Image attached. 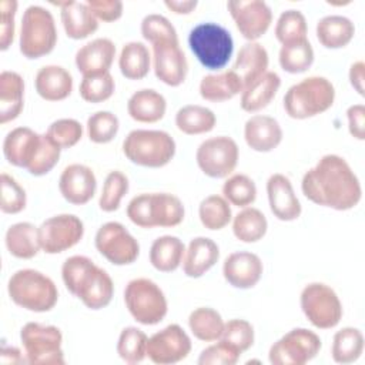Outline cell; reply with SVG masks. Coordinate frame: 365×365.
Wrapping results in <instances>:
<instances>
[{
  "instance_id": "obj_1",
  "label": "cell",
  "mask_w": 365,
  "mask_h": 365,
  "mask_svg": "<svg viewBox=\"0 0 365 365\" xmlns=\"http://www.w3.org/2000/svg\"><path fill=\"white\" fill-rule=\"evenodd\" d=\"M302 194L314 204L335 211L355 208L362 198L358 175L338 154H325L301 181Z\"/></svg>"
},
{
  "instance_id": "obj_2",
  "label": "cell",
  "mask_w": 365,
  "mask_h": 365,
  "mask_svg": "<svg viewBox=\"0 0 365 365\" xmlns=\"http://www.w3.org/2000/svg\"><path fill=\"white\" fill-rule=\"evenodd\" d=\"M61 279L67 291L91 311L106 308L114 297L110 274L86 255L68 257L61 265Z\"/></svg>"
},
{
  "instance_id": "obj_3",
  "label": "cell",
  "mask_w": 365,
  "mask_h": 365,
  "mask_svg": "<svg viewBox=\"0 0 365 365\" xmlns=\"http://www.w3.org/2000/svg\"><path fill=\"white\" fill-rule=\"evenodd\" d=\"M127 217L140 228H170L184 221L185 208L171 192H143L130 200Z\"/></svg>"
},
{
  "instance_id": "obj_4",
  "label": "cell",
  "mask_w": 365,
  "mask_h": 365,
  "mask_svg": "<svg viewBox=\"0 0 365 365\" xmlns=\"http://www.w3.org/2000/svg\"><path fill=\"white\" fill-rule=\"evenodd\" d=\"M10 299L30 312H48L58 301L54 281L44 272L33 268L17 269L7 282Z\"/></svg>"
},
{
  "instance_id": "obj_5",
  "label": "cell",
  "mask_w": 365,
  "mask_h": 365,
  "mask_svg": "<svg viewBox=\"0 0 365 365\" xmlns=\"http://www.w3.org/2000/svg\"><path fill=\"white\" fill-rule=\"evenodd\" d=\"M335 87L327 77L311 76L292 84L284 96V110L294 120H307L328 111L335 103Z\"/></svg>"
},
{
  "instance_id": "obj_6",
  "label": "cell",
  "mask_w": 365,
  "mask_h": 365,
  "mask_svg": "<svg viewBox=\"0 0 365 365\" xmlns=\"http://www.w3.org/2000/svg\"><path fill=\"white\" fill-rule=\"evenodd\" d=\"M177 151L175 140L163 130L135 128L123 141V153L133 164L161 168L171 163Z\"/></svg>"
},
{
  "instance_id": "obj_7",
  "label": "cell",
  "mask_w": 365,
  "mask_h": 365,
  "mask_svg": "<svg viewBox=\"0 0 365 365\" xmlns=\"http://www.w3.org/2000/svg\"><path fill=\"white\" fill-rule=\"evenodd\" d=\"M188 47L204 68L220 71L232 57L234 40L224 26L204 21L190 30Z\"/></svg>"
},
{
  "instance_id": "obj_8",
  "label": "cell",
  "mask_w": 365,
  "mask_h": 365,
  "mask_svg": "<svg viewBox=\"0 0 365 365\" xmlns=\"http://www.w3.org/2000/svg\"><path fill=\"white\" fill-rule=\"evenodd\" d=\"M57 44V27L50 10L43 6H29L21 17L19 50L29 60L50 54Z\"/></svg>"
},
{
  "instance_id": "obj_9",
  "label": "cell",
  "mask_w": 365,
  "mask_h": 365,
  "mask_svg": "<svg viewBox=\"0 0 365 365\" xmlns=\"http://www.w3.org/2000/svg\"><path fill=\"white\" fill-rule=\"evenodd\" d=\"M124 304L134 321L148 327L160 324L168 312L164 291L150 278L130 279L124 288Z\"/></svg>"
},
{
  "instance_id": "obj_10",
  "label": "cell",
  "mask_w": 365,
  "mask_h": 365,
  "mask_svg": "<svg viewBox=\"0 0 365 365\" xmlns=\"http://www.w3.org/2000/svg\"><path fill=\"white\" fill-rule=\"evenodd\" d=\"M23 351L30 365H64L63 334L54 325L27 322L20 331Z\"/></svg>"
},
{
  "instance_id": "obj_11",
  "label": "cell",
  "mask_w": 365,
  "mask_h": 365,
  "mask_svg": "<svg viewBox=\"0 0 365 365\" xmlns=\"http://www.w3.org/2000/svg\"><path fill=\"white\" fill-rule=\"evenodd\" d=\"M299 305L309 324L318 329L335 328L344 315L338 294L324 282L307 284L301 291Z\"/></svg>"
},
{
  "instance_id": "obj_12",
  "label": "cell",
  "mask_w": 365,
  "mask_h": 365,
  "mask_svg": "<svg viewBox=\"0 0 365 365\" xmlns=\"http://www.w3.org/2000/svg\"><path fill=\"white\" fill-rule=\"evenodd\" d=\"M322 346L319 335L308 328H294L277 339L268 351L272 365H304L314 359Z\"/></svg>"
},
{
  "instance_id": "obj_13",
  "label": "cell",
  "mask_w": 365,
  "mask_h": 365,
  "mask_svg": "<svg viewBox=\"0 0 365 365\" xmlns=\"http://www.w3.org/2000/svg\"><path fill=\"white\" fill-rule=\"evenodd\" d=\"M240 148L234 138L217 135L204 140L197 151L195 161L198 168L210 178H227L237 168Z\"/></svg>"
},
{
  "instance_id": "obj_14",
  "label": "cell",
  "mask_w": 365,
  "mask_h": 365,
  "mask_svg": "<svg viewBox=\"0 0 365 365\" xmlns=\"http://www.w3.org/2000/svg\"><path fill=\"white\" fill-rule=\"evenodd\" d=\"M94 245L110 264L117 267L130 265L140 255L137 238L117 221H108L97 230Z\"/></svg>"
},
{
  "instance_id": "obj_15",
  "label": "cell",
  "mask_w": 365,
  "mask_h": 365,
  "mask_svg": "<svg viewBox=\"0 0 365 365\" xmlns=\"http://www.w3.org/2000/svg\"><path fill=\"white\" fill-rule=\"evenodd\" d=\"M84 237V224L74 214H57L38 225L41 251L50 255L61 254L76 247Z\"/></svg>"
},
{
  "instance_id": "obj_16",
  "label": "cell",
  "mask_w": 365,
  "mask_h": 365,
  "mask_svg": "<svg viewBox=\"0 0 365 365\" xmlns=\"http://www.w3.org/2000/svg\"><path fill=\"white\" fill-rule=\"evenodd\" d=\"M190 335L178 324H170L147 341V358L158 365H173L184 361L191 352Z\"/></svg>"
},
{
  "instance_id": "obj_17",
  "label": "cell",
  "mask_w": 365,
  "mask_h": 365,
  "mask_svg": "<svg viewBox=\"0 0 365 365\" xmlns=\"http://www.w3.org/2000/svg\"><path fill=\"white\" fill-rule=\"evenodd\" d=\"M227 9L237 30L248 41H257L271 27L272 10L262 0H232Z\"/></svg>"
},
{
  "instance_id": "obj_18",
  "label": "cell",
  "mask_w": 365,
  "mask_h": 365,
  "mask_svg": "<svg viewBox=\"0 0 365 365\" xmlns=\"http://www.w3.org/2000/svg\"><path fill=\"white\" fill-rule=\"evenodd\" d=\"M43 140L44 134L30 127H16L3 140V155L9 164L29 170L43 145Z\"/></svg>"
},
{
  "instance_id": "obj_19",
  "label": "cell",
  "mask_w": 365,
  "mask_h": 365,
  "mask_svg": "<svg viewBox=\"0 0 365 365\" xmlns=\"http://www.w3.org/2000/svg\"><path fill=\"white\" fill-rule=\"evenodd\" d=\"M97 190V178L88 165L74 163L67 165L58 178L61 197L73 205H84L93 200Z\"/></svg>"
},
{
  "instance_id": "obj_20",
  "label": "cell",
  "mask_w": 365,
  "mask_h": 365,
  "mask_svg": "<svg viewBox=\"0 0 365 365\" xmlns=\"http://www.w3.org/2000/svg\"><path fill=\"white\" fill-rule=\"evenodd\" d=\"M151 63L155 77L170 87L181 86L188 74V61L180 44L153 46Z\"/></svg>"
},
{
  "instance_id": "obj_21",
  "label": "cell",
  "mask_w": 365,
  "mask_h": 365,
  "mask_svg": "<svg viewBox=\"0 0 365 365\" xmlns=\"http://www.w3.org/2000/svg\"><path fill=\"white\" fill-rule=\"evenodd\" d=\"M264 272L261 258L251 251L231 252L222 264L224 279L237 289L254 288Z\"/></svg>"
},
{
  "instance_id": "obj_22",
  "label": "cell",
  "mask_w": 365,
  "mask_h": 365,
  "mask_svg": "<svg viewBox=\"0 0 365 365\" xmlns=\"http://www.w3.org/2000/svg\"><path fill=\"white\" fill-rule=\"evenodd\" d=\"M267 197L269 210L279 221H295L302 212L301 202L294 191L291 180L281 173H274L267 180Z\"/></svg>"
},
{
  "instance_id": "obj_23",
  "label": "cell",
  "mask_w": 365,
  "mask_h": 365,
  "mask_svg": "<svg viewBox=\"0 0 365 365\" xmlns=\"http://www.w3.org/2000/svg\"><path fill=\"white\" fill-rule=\"evenodd\" d=\"M115 57V44L107 37H97L83 44L74 57L83 77L108 73Z\"/></svg>"
},
{
  "instance_id": "obj_24",
  "label": "cell",
  "mask_w": 365,
  "mask_h": 365,
  "mask_svg": "<svg viewBox=\"0 0 365 365\" xmlns=\"http://www.w3.org/2000/svg\"><path fill=\"white\" fill-rule=\"evenodd\" d=\"M284 133L279 123L269 115H251L244 124V140L257 153H269L282 141Z\"/></svg>"
},
{
  "instance_id": "obj_25",
  "label": "cell",
  "mask_w": 365,
  "mask_h": 365,
  "mask_svg": "<svg viewBox=\"0 0 365 365\" xmlns=\"http://www.w3.org/2000/svg\"><path fill=\"white\" fill-rule=\"evenodd\" d=\"M60 7V19L64 33L71 40H83L94 34L98 29V20L84 1H56Z\"/></svg>"
},
{
  "instance_id": "obj_26",
  "label": "cell",
  "mask_w": 365,
  "mask_h": 365,
  "mask_svg": "<svg viewBox=\"0 0 365 365\" xmlns=\"http://www.w3.org/2000/svg\"><path fill=\"white\" fill-rule=\"evenodd\" d=\"M268 64L267 48L258 41H248L240 48L231 71L237 76L244 90L268 71Z\"/></svg>"
},
{
  "instance_id": "obj_27",
  "label": "cell",
  "mask_w": 365,
  "mask_h": 365,
  "mask_svg": "<svg viewBox=\"0 0 365 365\" xmlns=\"http://www.w3.org/2000/svg\"><path fill=\"white\" fill-rule=\"evenodd\" d=\"M220 259V247L208 237H195L185 247L182 271L188 278H200Z\"/></svg>"
},
{
  "instance_id": "obj_28",
  "label": "cell",
  "mask_w": 365,
  "mask_h": 365,
  "mask_svg": "<svg viewBox=\"0 0 365 365\" xmlns=\"http://www.w3.org/2000/svg\"><path fill=\"white\" fill-rule=\"evenodd\" d=\"M73 76L63 66L47 64L43 66L36 77L34 87L37 94L46 101H63L73 91Z\"/></svg>"
},
{
  "instance_id": "obj_29",
  "label": "cell",
  "mask_w": 365,
  "mask_h": 365,
  "mask_svg": "<svg viewBox=\"0 0 365 365\" xmlns=\"http://www.w3.org/2000/svg\"><path fill=\"white\" fill-rule=\"evenodd\" d=\"M165 111L167 100L154 88L137 90L127 101V113L137 123L154 124L164 118Z\"/></svg>"
},
{
  "instance_id": "obj_30",
  "label": "cell",
  "mask_w": 365,
  "mask_h": 365,
  "mask_svg": "<svg viewBox=\"0 0 365 365\" xmlns=\"http://www.w3.org/2000/svg\"><path fill=\"white\" fill-rule=\"evenodd\" d=\"M24 107V78L13 70L0 74V123L16 120Z\"/></svg>"
},
{
  "instance_id": "obj_31",
  "label": "cell",
  "mask_w": 365,
  "mask_h": 365,
  "mask_svg": "<svg viewBox=\"0 0 365 365\" xmlns=\"http://www.w3.org/2000/svg\"><path fill=\"white\" fill-rule=\"evenodd\" d=\"M315 34L319 44L329 50L346 47L355 36V24L342 14H328L318 20Z\"/></svg>"
},
{
  "instance_id": "obj_32",
  "label": "cell",
  "mask_w": 365,
  "mask_h": 365,
  "mask_svg": "<svg viewBox=\"0 0 365 365\" xmlns=\"http://www.w3.org/2000/svg\"><path fill=\"white\" fill-rule=\"evenodd\" d=\"M4 244L11 257L19 259H31L41 251L38 227L27 221L11 224L6 231Z\"/></svg>"
},
{
  "instance_id": "obj_33",
  "label": "cell",
  "mask_w": 365,
  "mask_h": 365,
  "mask_svg": "<svg viewBox=\"0 0 365 365\" xmlns=\"http://www.w3.org/2000/svg\"><path fill=\"white\" fill-rule=\"evenodd\" d=\"M281 87V77L275 71H267L241 93V108L247 113H257L268 107Z\"/></svg>"
},
{
  "instance_id": "obj_34",
  "label": "cell",
  "mask_w": 365,
  "mask_h": 365,
  "mask_svg": "<svg viewBox=\"0 0 365 365\" xmlns=\"http://www.w3.org/2000/svg\"><path fill=\"white\" fill-rule=\"evenodd\" d=\"M184 242L175 235H161L150 247V264L160 272H173L182 264Z\"/></svg>"
},
{
  "instance_id": "obj_35",
  "label": "cell",
  "mask_w": 365,
  "mask_h": 365,
  "mask_svg": "<svg viewBox=\"0 0 365 365\" xmlns=\"http://www.w3.org/2000/svg\"><path fill=\"white\" fill-rule=\"evenodd\" d=\"M151 53L141 41H128L121 47L118 68L127 80H143L151 70Z\"/></svg>"
},
{
  "instance_id": "obj_36",
  "label": "cell",
  "mask_w": 365,
  "mask_h": 365,
  "mask_svg": "<svg viewBox=\"0 0 365 365\" xmlns=\"http://www.w3.org/2000/svg\"><path fill=\"white\" fill-rule=\"evenodd\" d=\"M202 100L210 103H222L242 93V86L237 76L231 71L207 74L201 78L198 87Z\"/></svg>"
},
{
  "instance_id": "obj_37",
  "label": "cell",
  "mask_w": 365,
  "mask_h": 365,
  "mask_svg": "<svg viewBox=\"0 0 365 365\" xmlns=\"http://www.w3.org/2000/svg\"><path fill=\"white\" fill-rule=\"evenodd\" d=\"M217 117L214 111L205 106L187 104L175 113L177 128L187 135H200L214 130Z\"/></svg>"
},
{
  "instance_id": "obj_38",
  "label": "cell",
  "mask_w": 365,
  "mask_h": 365,
  "mask_svg": "<svg viewBox=\"0 0 365 365\" xmlns=\"http://www.w3.org/2000/svg\"><path fill=\"white\" fill-rule=\"evenodd\" d=\"M267 231V217L255 207H245L235 217H232V234L241 242H258L265 237Z\"/></svg>"
},
{
  "instance_id": "obj_39",
  "label": "cell",
  "mask_w": 365,
  "mask_h": 365,
  "mask_svg": "<svg viewBox=\"0 0 365 365\" xmlns=\"http://www.w3.org/2000/svg\"><path fill=\"white\" fill-rule=\"evenodd\" d=\"M364 334L359 328L344 327L334 334L331 356L334 362L348 365L356 362L364 352Z\"/></svg>"
},
{
  "instance_id": "obj_40",
  "label": "cell",
  "mask_w": 365,
  "mask_h": 365,
  "mask_svg": "<svg viewBox=\"0 0 365 365\" xmlns=\"http://www.w3.org/2000/svg\"><path fill=\"white\" fill-rule=\"evenodd\" d=\"M225 321L221 314L210 307H200L190 312L188 328L194 338L202 342H214L221 338Z\"/></svg>"
},
{
  "instance_id": "obj_41",
  "label": "cell",
  "mask_w": 365,
  "mask_h": 365,
  "mask_svg": "<svg viewBox=\"0 0 365 365\" xmlns=\"http://www.w3.org/2000/svg\"><path fill=\"white\" fill-rule=\"evenodd\" d=\"M315 53L308 38L282 44L278 53V63L285 73H305L314 64Z\"/></svg>"
},
{
  "instance_id": "obj_42",
  "label": "cell",
  "mask_w": 365,
  "mask_h": 365,
  "mask_svg": "<svg viewBox=\"0 0 365 365\" xmlns=\"http://www.w3.org/2000/svg\"><path fill=\"white\" fill-rule=\"evenodd\" d=\"M198 218L210 231H220L232 221L231 204L222 195H208L198 205Z\"/></svg>"
},
{
  "instance_id": "obj_43",
  "label": "cell",
  "mask_w": 365,
  "mask_h": 365,
  "mask_svg": "<svg viewBox=\"0 0 365 365\" xmlns=\"http://www.w3.org/2000/svg\"><path fill=\"white\" fill-rule=\"evenodd\" d=\"M147 334L137 327L121 329L117 341V354L125 364H140L147 358Z\"/></svg>"
},
{
  "instance_id": "obj_44",
  "label": "cell",
  "mask_w": 365,
  "mask_h": 365,
  "mask_svg": "<svg viewBox=\"0 0 365 365\" xmlns=\"http://www.w3.org/2000/svg\"><path fill=\"white\" fill-rule=\"evenodd\" d=\"M222 197L235 207L245 208L257 198V185L247 174H231L222 184Z\"/></svg>"
},
{
  "instance_id": "obj_45",
  "label": "cell",
  "mask_w": 365,
  "mask_h": 365,
  "mask_svg": "<svg viewBox=\"0 0 365 365\" xmlns=\"http://www.w3.org/2000/svg\"><path fill=\"white\" fill-rule=\"evenodd\" d=\"M275 38L282 44L308 38V24L302 11L297 9L284 10L275 23Z\"/></svg>"
},
{
  "instance_id": "obj_46",
  "label": "cell",
  "mask_w": 365,
  "mask_h": 365,
  "mask_svg": "<svg viewBox=\"0 0 365 365\" xmlns=\"http://www.w3.org/2000/svg\"><path fill=\"white\" fill-rule=\"evenodd\" d=\"M140 31L143 38L148 41L151 46L165 44V43L180 44L178 34L173 23L167 17L157 13L147 14L141 20Z\"/></svg>"
},
{
  "instance_id": "obj_47",
  "label": "cell",
  "mask_w": 365,
  "mask_h": 365,
  "mask_svg": "<svg viewBox=\"0 0 365 365\" xmlns=\"http://www.w3.org/2000/svg\"><path fill=\"white\" fill-rule=\"evenodd\" d=\"M128 177L118 171H110L104 180L101 194L98 198V207L104 212H114L120 208L123 198L128 192Z\"/></svg>"
},
{
  "instance_id": "obj_48",
  "label": "cell",
  "mask_w": 365,
  "mask_h": 365,
  "mask_svg": "<svg viewBox=\"0 0 365 365\" xmlns=\"http://www.w3.org/2000/svg\"><path fill=\"white\" fill-rule=\"evenodd\" d=\"M87 135L94 144H107L115 138L120 130L118 117L107 110H100L93 113L87 118Z\"/></svg>"
},
{
  "instance_id": "obj_49",
  "label": "cell",
  "mask_w": 365,
  "mask_h": 365,
  "mask_svg": "<svg viewBox=\"0 0 365 365\" xmlns=\"http://www.w3.org/2000/svg\"><path fill=\"white\" fill-rule=\"evenodd\" d=\"M115 91V81L111 73H103L96 76H86L83 77L78 93L80 97L91 104L104 103L113 97Z\"/></svg>"
},
{
  "instance_id": "obj_50",
  "label": "cell",
  "mask_w": 365,
  "mask_h": 365,
  "mask_svg": "<svg viewBox=\"0 0 365 365\" xmlns=\"http://www.w3.org/2000/svg\"><path fill=\"white\" fill-rule=\"evenodd\" d=\"M0 210L4 214H19L27 205V195L19 181L7 173L0 175Z\"/></svg>"
},
{
  "instance_id": "obj_51",
  "label": "cell",
  "mask_w": 365,
  "mask_h": 365,
  "mask_svg": "<svg viewBox=\"0 0 365 365\" xmlns=\"http://www.w3.org/2000/svg\"><path fill=\"white\" fill-rule=\"evenodd\" d=\"M83 124L76 118H58L53 121L46 131L53 143L61 150L77 145L83 138Z\"/></svg>"
},
{
  "instance_id": "obj_52",
  "label": "cell",
  "mask_w": 365,
  "mask_h": 365,
  "mask_svg": "<svg viewBox=\"0 0 365 365\" xmlns=\"http://www.w3.org/2000/svg\"><path fill=\"white\" fill-rule=\"evenodd\" d=\"M220 339H222L224 342L234 346L242 354L254 345V339H255L254 327L247 319H240V318L230 319L224 324V329Z\"/></svg>"
},
{
  "instance_id": "obj_53",
  "label": "cell",
  "mask_w": 365,
  "mask_h": 365,
  "mask_svg": "<svg viewBox=\"0 0 365 365\" xmlns=\"http://www.w3.org/2000/svg\"><path fill=\"white\" fill-rule=\"evenodd\" d=\"M240 356L241 352L238 349L218 339L201 351L197 362L200 365H235Z\"/></svg>"
},
{
  "instance_id": "obj_54",
  "label": "cell",
  "mask_w": 365,
  "mask_h": 365,
  "mask_svg": "<svg viewBox=\"0 0 365 365\" xmlns=\"http://www.w3.org/2000/svg\"><path fill=\"white\" fill-rule=\"evenodd\" d=\"M19 3L16 0L0 1V50L6 51L14 41L16 13Z\"/></svg>"
},
{
  "instance_id": "obj_55",
  "label": "cell",
  "mask_w": 365,
  "mask_h": 365,
  "mask_svg": "<svg viewBox=\"0 0 365 365\" xmlns=\"http://www.w3.org/2000/svg\"><path fill=\"white\" fill-rule=\"evenodd\" d=\"M98 21L113 23L123 17L124 4L120 0H87L86 1Z\"/></svg>"
},
{
  "instance_id": "obj_56",
  "label": "cell",
  "mask_w": 365,
  "mask_h": 365,
  "mask_svg": "<svg viewBox=\"0 0 365 365\" xmlns=\"http://www.w3.org/2000/svg\"><path fill=\"white\" fill-rule=\"evenodd\" d=\"M348 131L355 140H365V106L358 103L346 108Z\"/></svg>"
},
{
  "instance_id": "obj_57",
  "label": "cell",
  "mask_w": 365,
  "mask_h": 365,
  "mask_svg": "<svg viewBox=\"0 0 365 365\" xmlns=\"http://www.w3.org/2000/svg\"><path fill=\"white\" fill-rule=\"evenodd\" d=\"M348 78H349V84L351 87L361 96H365V64L362 60H358L355 63L351 64L349 71H348Z\"/></svg>"
},
{
  "instance_id": "obj_58",
  "label": "cell",
  "mask_w": 365,
  "mask_h": 365,
  "mask_svg": "<svg viewBox=\"0 0 365 365\" xmlns=\"http://www.w3.org/2000/svg\"><path fill=\"white\" fill-rule=\"evenodd\" d=\"M0 362L1 365H19V364H27L24 351L21 352L17 346L13 345H1L0 349Z\"/></svg>"
},
{
  "instance_id": "obj_59",
  "label": "cell",
  "mask_w": 365,
  "mask_h": 365,
  "mask_svg": "<svg viewBox=\"0 0 365 365\" xmlns=\"http://www.w3.org/2000/svg\"><path fill=\"white\" fill-rule=\"evenodd\" d=\"M164 6L174 14L185 16V14H191L197 9L198 1L197 0H165Z\"/></svg>"
}]
</instances>
